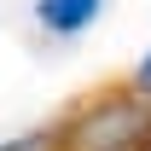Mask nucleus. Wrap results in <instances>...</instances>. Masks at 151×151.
<instances>
[{
    "instance_id": "1",
    "label": "nucleus",
    "mask_w": 151,
    "mask_h": 151,
    "mask_svg": "<svg viewBox=\"0 0 151 151\" xmlns=\"http://www.w3.org/2000/svg\"><path fill=\"white\" fill-rule=\"evenodd\" d=\"M35 18L47 23L52 35H81V29L99 18V0H35Z\"/></svg>"
},
{
    "instance_id": "2",
    "label": "nucleus",
    "mask_w": 151,
    "mask_h": 151,
    "mask_svg": "<svg viewBox=\"0 0 151 151\" xmlns=\"http://www.w3.org/2000/svg\"><path fill=\"white\" fill-rule=\"evenodd\" d=\"M134 81H139V87L151 93V52H145V64H139V76H134Z\"/></svg>"
}]
</instances>
